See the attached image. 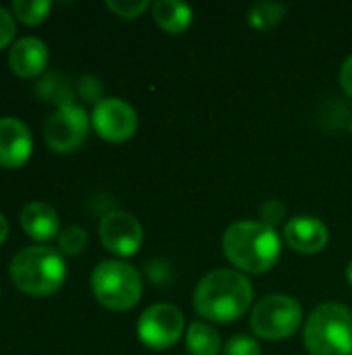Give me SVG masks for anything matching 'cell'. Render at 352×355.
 Here are the masks:
<instances>
[{
  "label": "cell",
  "mask_w": 352,
  "mask_h": 355,
  "mask_svg": "<svg viewBox=\"0 0 352 355\" xmlns=\"http://www.w3.org/2000/svg\"><path fill=\"white\" fill-rule=\"evenodd\" d=\"M253 302V287L249 279L230 268H218L207 272L195 287L193 306L195 312L210 320L228 324L247 314Z\"/></svg>",
  "instance_id": "1"
},
{
  "label": "cell",
  "mask_w": 352,
  "mask_h": 355,
  "mask_svg": "<svg viewBox=\"0 0 352 355\" xmlns=\"http://www.w3.org/2000/svg\"><path fill=\"white\" fill-rule=\"evenodd\" d=\"M222 250L228 262L239 270L261 275L278 262L282 241L278 231L261 220H239L226 229Z\"/></svg>",
  "instance_id": "2"
},
{
  "label": "cell",
  "mask_w": 352,
  "mask_h": 355,
  "mask_svg": "<svg viewBox=\"0 0 352 355\" xmlns=\"http://www.w3.org/2000/svg\"><path fill=\"white\" fill-rule=\"evenodd\" d=\"M66 277V264L58 250L48 245H31L10 262V279L17 289L33 297L56 293Z\"/></svg>",
  "instance_id": "3"
},
{
  "label": "cell",
  "mask_w": 352,
  "mask_h": 355,
  "mask_svg": "<svg viewBox=\"0 0 352 355\" xmlns=\"http://www.w3.org/2000/svg\"><path fill=\"white\" fill-rule=\"evenodd\" d=\"M311 355H352V312L342 304H322L307 318L303 333Z\"/></svg>",
  "instance_id": "4"
},
{
  "label": "cell",
  "mask_w": 352,
  "mask_h": 355,
  "mask_svg": "<svg viewBox=\"0 0 352 355\" xmlns=\"http://www.w3.org/2000/svg\"><path fill=\"white\" fill-rule=\"evenodd\" d=\"M91 291L104 308L127 312L139 304L143 283L131 264L120 260H104L91 272Z\"/></svg>",
  "instance_id": "5"
},
{
  "label": "cell",
  "mask_w": 352,
  "mask_h": 355,
  "mask_svg": "<svg viewBox=\"0 0 352 355\" xmlns=\"http://www.w3.org/2000/svg\"><path fill=\"white\" fill-rule=\"evenodd\" d=\"M303 322V306L290 295L263 297L251 312V329L268 341L293 337Z\"/></svg>",
  "instance_id": "6"
},
{
  "label": "cell",
  "mask_w": 352,
  "mask_h": 355,
  "mask_svg": "<svg viewBox=\"0 0 352 355\" xmlns=\"http://www.w3.org/2000/svg\"><path fill=\"white\" fill-rule=\"evenodd\" d=\"M183 333H185V316L172 304L149 306L137 322L139 341L154 352H164L176 345Z\"/></svg>",
  "instance_id": "7"
},
{
  "label": "cell",
  "mask_w": 352,
  "mask_h": 355,
  "mask_svg": "<svg viewBox=\"0 0 352 355\" xmlns=\"http://www.w3.org/2000/svg\"><path fill=\"white\" fill-rule=\"evenodd\" d=\"M89 133V116L81 106L75 104H62L44 127L46 144L60 154L75 152L81 148Z\"/></svg>",
  "instance_id": "8"
},
{
  "label": "cell",
  "mask_w": 352,
  "mask_h": 355,
  "mask_svg": "<svg viewBox=\"0 0 352 355\" xmlns=\"http://www.w3.org/2000/svg\"><path fill=\"white\" fill-rule=\"evenodd\" d=\"M91 125L102 139L110 144H120L135 135L139 119L129 102L120 98H102L93 106Z\"/></svg>",
  "instance_id": "9"
},
{
  "label": "cell",
  "mask_w": 352,
  "mask_h": 355,
  "mask_svg": "<svg viewBox=\"0 0 352 355\" xmlns=\"http://www.w3.org/2000/svg\"><path fill=\"white\" fill-rule=\"evenodd\" d=\"M100 241L110 254L129 258L135 256L143 245V227L133 214L124 210H112L100 220Z\"/></svg>",
  "instance_id": "10"
},
{
  "label": "cell",
  "mask_w": 352,
  "mask_h": 355,
  "mask_svg": "<svg viewBox=\"0 0 352 355\" xmlns=\"http://www.w3.org/2000/svg\"><path fill=\"white\" fill-rule=\"evenodd\" d=\"M284 241L297 254L311 256V254H319L322 250H326L330 241V233H328V227L319 218L301 214V216H293L284 225Z\"/></svg>",
  "instance_id": "11"
},
{
  "label": "cell",
  "mask_w": 352,
  "mask_h": 355,
  "mask_svg": "<svg viewBox=\"0 0 352 355\" xmlns=\"http://www.w3.org/2000/svg\"><path fill=\"white\" fill-rule=\"evenodd\" d=\"M33 139L29 127L15 119L4 116L0 119V166L4 168H19L31 156Z\"/></svg>",
  "instance_id": "12"
},
{
  "label": "cell",
  "mask_w": 352,
  "mask_h": 355,
  "mask_svg": "<svg viewBox=\"0 0 352 355\" xmlns=\"http://www.w3.org/2000/svg\"><path fill=\"white\" fill-rule=\"evenodd\" d=\"M48 64V46L39 37H21L8 50V67L19 77H35Z\"/></svg>",
  "instance_id": "13"
},
{
  "label": "cell",
  "mask_w": 352,
  "mask_h": 355,
  "mask_svg": "<svg viewBox=\"0 0 352 355\" xmlns=\"http://www.w3.org/2000/svg\"><path fill=\"white\" fill-rule=\"evenodd\" d=\"M21 227L35 241H50L60 231V218L56 210L46 202H29L21 210Z\"/></svg>",
  "instance_id": "14"
},
{
  "label": "cell",
  "mask_w": 352,
  "mask_h": 355,
  "mask_svg": "<svg viewBox=\"0 0 352 355\" xmlns=\"http://www.w3.org/2000/svg\"><path fill=\"white\" fill-rule=\"evenodd\" d=\"M156 23L166 31V33H183L189 29L193 21V10L187 2L178 0H160L151 6Z\"/></svg>",
  "instance_id": "15"
},
{
  "label": "cell",
  "mask_w": 352,
  "mask_h": 355,
  "mask_svg": "<svg viewBox=\"0 0 352 355\" xmlns=\"http://www.w3.org/2000/svg\"><path fill=\"white\" fill-rule=\"evenodd\" d=\"M185 341L191 355H218L222 352V339L218 331L205 322L189 324Z\"/></svg>",
  "instance_id": "16"
},
{
  "label": "cell",
  "mask_w": 352,
  "mask_h": 355,
  "mask_svg": "<svg viewBox=\"0 0 352 355\" xmlns=\"http://www.w3.org/2000/svg\"><path fill=\"white\" fill-rule=\"evenodd\" d=\"M286 15V6L280 2H259L249 8V25L257 31H266L276 27Z\"/></svg>",
  "instance_id": "17"
},
{
  "label": "cell",
  "mask_w": 352,
  "mask_h": 355,
  "mask_svg": "<svg viewBox=\"0 0 352 355\" xmlns=\"http://www.w3.org/2000/svg\"><path fill=\"white\" fill-rule=\"evenodd\" d=\"M10 8H12V15L21 23H25V25H37L52 10V2L50 0H15L10 4Z\"/></svg>",
  "instance_id": "18"
},
{
  "label": "cell",
  "mask_w": 352,
  "mask_h": 355,
  "mask_svg": "<svg viewBox=\"0 0 352 355\" xmlns=\"http://www.w3.org/2000/svg\"><path fill=\"white\" fill-rule=\"evenodd\" d=\"M87 245V233L83 227H77V225H71L66 229L60 231L58 235V250L60 254H66V256H77L85 250Z\"/></svg>",
  "instance_id": "19"
},
{
  "label": "cell",
  "mask_w": 352,
  "mask_h": 355,
  "mask_svg": "<svg viewBox=\"0 0 352 355\" xmlns=\"http://www.w3.org/2000/svg\"><path fill=\"white\" fill-rule=\"evenodd\" d=\"M224 355H261V347L255 339L247 337V335H237L230 337L222 349Z\"/></svg>",
  "instance_id": "20"
},
{
  "label": "cell",
  "mask_w": 352,
  "mask_h": 355,
  "mask_svg": "<svg viewBox=\"0 0 352 355\" xmlns=\"http://www.w3.org/2000/svg\"><path fill=\"white\" fill-rule=\"evenodd\" d=\"M106 6L122 19H135L143 10L149 8V2L147 0H108Z\"/></svg>",
  "instance_id": "21"
},
{
  "label": "cell",
  "mask_w": 352,
  "mask_h": 355,
  "mask_svg": "<svg viewBox=\"0 0 352 355\" xmlns=\"http://www.w3.org/2000/svg\"><path fill=\"white\" fill-rule=\"evenodd\" d=\"M286 216V206L280 200H268L261 206V223H266L268 227L276 229Z\"/></svg>",
  "instance_id": "22"
},
{
  "label": "cell",
  "mask_w": 352,
  "mask_h": 355,
  "mask_svg": "<svg viewBox=\"0 0 352 355\" xmlns=\"http://www.w3.org/2000/svg\"><path fill=\"white\" fill-rule=\"evenodd\" d=\"M15 19L4 6H0V48H6L10 44V40L15 37Z\"/></svg>",
  "instance_id": "23"
},
{
  "label": "cell",
  "mask_w": 352,
  "mask_h": 355,
  "mask_svg": "<svg viewBox=\"0 0 352 355\" xmlns=\"http://www.w3.org/2000/svg\"><path fill=\"white\" fill-rule=\"evenodd\" d=\"M340 83H342V89L346 92V96H351L352 98V54L344 60V64H342Z\"/></svg>",
  "instance_id": "24"
},
{
  "label": "cell",
  "mask_w": 352,
  "mask_h": 355,
  "mask_svg": "<svg viewBox=\"0 0 352 355\" xmlns=\"http://www.w3.org/2000/svg\"><path fill=\"white\" fill-rule=\"evenodd\" d=\"M6 235H8V220H6V216L0 212V245L4 243Z\"/></svg>",
  "instance_id": "25"
},
{
  "label": "cell",
  "mask_w": 352,
  "mask_h": 355,
  "mask_svg": "<svg viewBox=\"0 0 352 355\" xmlns=\"http://www.w3.org/2000/svg\"><path fill=\"white\" fill-rule=\"evenodd\" d=\"M346 281L352 285V260L349 262V266H346Z\"/></svg>",
  "instance_id": "26"
}]
</instances>
